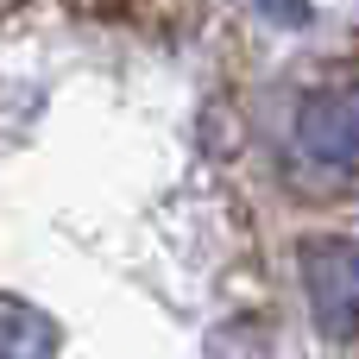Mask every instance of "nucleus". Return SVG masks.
I'll use <instances>...</instances> for the list:
<instances>
[{"mask_svg": "<svg viewBox=\"0 0 359 359\" xmlns=\"http://www.w3.org/2000/svg\"><path fill=\"white\" fill-rule=\"evenodd\" d=\"M0 359H57V322L19 297H0Z\"/></svg>", "mask_w": 359, "mask_h": 359, "instance_id": "obj_3", "label": "nucleus"}, {"mask_svg": "<svg viewBox=\"0 0 359 359\" xmlns=\"http://www.w3.org/2000/svg\"><path fill=\"white\" fill-rule=\"evenodd\" d=\"M297 145L328 170H359V88L309 95L297 114Z\"/></svg>", "mask_w": 359, "mask_h": 359, "instance_id": "obj_2", "label": "nucleus"}, {"mask_svg": "<svg viewBox=\"0 0 359 359\" xmlns=\"http://www.w3.org/2000/svg\"><path fill=\"white\" fill-rule=\"evenodd\" d=\"M303 284H309L316 328L328 341H353L359 334V246L353 240H309L303 246Z\"/></svg>", "mask_w": 359, "mask_h": 359, "instance_id": "obj_1", "label": "nucleus"}]
</instances>
